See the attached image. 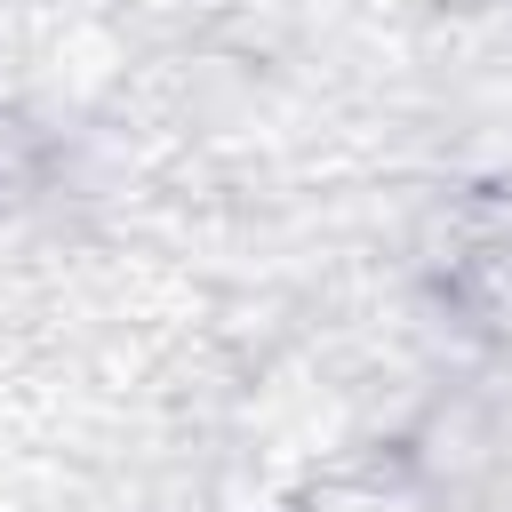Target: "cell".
<instances>
[]
</instances>
